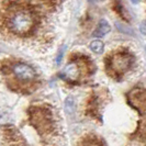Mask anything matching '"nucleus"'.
<instances>
[{
  "mask_svg": "<svg viewBox=\"0 0 146 146\" xmlns=\"http://www.w3.org/2000/svg\"><path fill=\"white\" fill-rule=\"evenodd\" d=\"M63 55H64V48H62V50H60L58 56H57V59H56V64H57V65H59V64H60L62 58H63Z\"/></svg>",
  "mask_w": 146,
  "mask_h": 146,
  "instance_id": "9b49d317",
  "label": "nucleus"
},
{
  "mask_svg": "<svg viewBox=\"0 0 146 146\" xmlns=\"http://www.w3.org/2000/svg\"><path fill=\"white\" fill-rule=\"evenodd\" d=\"M110 30H111V28H110V24L108 23V21L104 20V19H102V20H100L99 24H98V27H97V29H96L95 32L92 33V36L102 37L109 33Z\"/></svg>",
  "mask_w": 146,
  "mask_h": 146,
  "instance_id": "423d86ee",
  "label": "nucleus"
},
{
  "mask_svg": "<svg viewBox=\"0 0 146 146\" xmlns=\"http://www.w3.org/2000/svg\"><path fill=\"white\" fill-rule=\"evenodd\" d=\"M63 75L68 80H77L81 75V65L78 60H73L65 67Z\"/></svg>",
  "mask_w": 146,
  "mask_h": 146,
  "instance_id": "39448f33",
  "label": "nucleus"
},
{
  "mask_svg": "<svg viewBox=\"0 0 146 146\" xmlns=\"http://www.w3.org/2000/svg\"><path fill=\"white\" fill-rule=\"evenodd\" d=\"M84 146H100L95 139H89L84 142Z\"/></svg>",
  "mask_w": 146,
  "mask_h": 146,
  "instance_id": "1a4fd4ad",
  "label": "nucleus"
},
{
  "mask_svg": "<svg viewBox=\"0 0 146 146\" xmlns=\"http://www.w3.org/2000/svg\"><path fill=\"white\" fill-rule=\"evenodd\" d=\"M7 68L9 70V74L12 75L15 82L18 84L20 87L22 85H25L27 82L30 84V82L34 81L36 78V73L33 69V67H31L25 63L12 62Z\"/></svg>",
  "mask_w": 146,
  "mask_h": 146,
  "instance_id": "20e7f679",
  "label": "nucleus"
},
{
  "mask_svg": "<svg viewBox=\"0 0 146 146\" xmlns=\"http://www.w3.org/2000/svg\"><path fill=\"white\" fill-rule=\"evenodd\" d=\"M30 119L37 131L42 134H48L54 130V119L50 110L44 108L31 109Z\"/></svg>",
  "mask_w": 146,
  "mask_h": 146,
  "instance_id": "7ed1b4c3",
  "label": "nucleus"
},
{
  "mask_svg": "<svg viewBox=\"0 0 146 146\" xmlns=\"http://www.w3.org/2000/svg\"><path fill=\"white\" fill-rule=\"evenodd\" d=\"M134 58L132 54L126 50H117L107 56V69L108 73L114 77L123 76L133 66Z\"/></svg>",
  "mask_w": 146,
  "mask_h": 146,
  "instance_id": "f03ea898",
  "label": "nucleus"
},
{
  "mask_svg": "<svg viewBox=\"0 0 146 146\" xmlns=\"http://www.w3.org/2000/svg\"><path fill=\"white\" fill-rule=\"evenodd\" d=\"M35 13L24 3L18 1L8 2L0 12V30L9 36L25 38L35 31Z\"/></svg>",
  "mask_w": 146,
  "mask_h": 146,
  "instance_id": "f257e3e1",
  "label": "nucleus"
},
{
  "mask_svg": "<svg viewBox=\"0 0 146 146\" xmlns=\"http://www.w3.org/2000/svg\"><path fill=\"white\" fill-rule=\"evenodd\" d=\"M75 108V103H74V99L72 97H68L65 101V109L68 113H72Z\"/></svg>",
  "mask_w": 146,
  "mask_h": 146,
  "instance_id": "6e6552de",
  "label": "nucleus"
},
{
  "mask_svg": "<svg viewBox=\"0 0 146 146\" xmlns=\"http://www.w3.org/2000/svg\"><path fill=\"white\" fill-rule=\"evenodd\" d=\"M131 2L132 3H134V5H137L139 2V0H131Z\"/></svg>",
  "mask_w": 146,
  "mask_h": 146,
  "instance_id": "f8f14e48",
  "label": "nucleus"
},
{
  "mask_svg": "<svg viewBox=\"0 0 146 146\" xmlns=\"http://www.w3.org/2000/svg\"><path fill=\"white\" fill-rule=\"evenodd\" d=\"M103 47H104V45H103L102 41H100V40H96V41L91 42V44H90V48H91V51L94 52V53H96V54H100V53H102Z\"/></svg>",
  "mask_w": 146,
  "mask_h": 146,
  "instance_id": "0eeeda50",
  "label": "nucleus"
},
{
  "mask_svg": "<svg viewBox=\"0 0 146 146\" xmlns=\"http://www.w3.org/2000/svg\"><path fill=\"white\" fill-rule=\"evenodd\" d=\"M98 1H100V0H89V2H91V3H96Z\"/></svg>",
  "mask_w": 146,
  "mask_h": 146,
  "instance_id": "ddd939ff",
  "label": "nucleus"
},
{
  "mask_svg": "<svg viewBox=\"0 0 146 146\" xmlns=\"http://www.w3.org/2000/svg\"><path fill=\"white\" fill-rule=\"evenodd\" d=\"M139 32L143 34V35H146V20L141 23V25H139Z\"/></svg>",
  "mask_w": 146,
  "mask_h": 146,
  "instance_id": "9d476101",
  "label": "nucleus"
}]
</instances>
